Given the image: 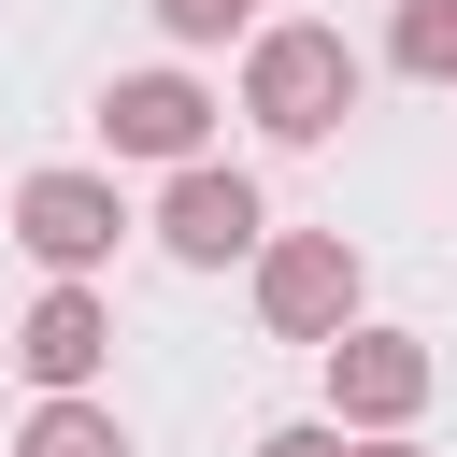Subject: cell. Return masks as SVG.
<instances>
[{
    "label": "cell",
    "mask_w": 457,
    "mask_h": 457,
    "mask_svg": "<svg viewBox=\"0 0 457 457\" xmlns=\"http://www.w3.org/2000/svg\"><path fill=\"white\" fill-rule=\"evenodd\" d=\"M357 43L343 29H314V14H286V29H257L243 43V114L271 129V143H328L343 114H357Z\"/></svg>",
    "instance_id": "cell-1"
},
{
    "label": "cell",
    "mask_w": 457,
    "mask_h": 457,
    "mask_svg": "<svg viewBox=\"0 0 457 457\" xmlns=\"http://www.w3.org/2000/svg\"><path fill=\"white\" fill-rule=\"evenodd\" d=\"M357 286H371V271H357L343 228H271V243H257V328H271V343H314V357H328V343L357 328Z\"/></svg>",
    "instance_id": "cell-2"
},
{
    "label": "cell",
    "mask_w": 457,
    "mask_h": 457,
    "mask_svg": "<svg viewBox=\"0 0 457 457\" xmlns=\"http://www.w3.org/2000/svg\"><path fill=\"white\" fill-rule=\"evenodd\" d=\"M271 243V200H257V171H228V157H186L171 186H157V257H186V271H228V257H257Z\"/></svg>",
    "instance_id": "cell-3"
},
{
    "label": "cell",
    "mask_w": 457,
    "mask_h": 457,
    "mask_svg": "<svg viewBox=\"0 0 457 457\" xmlns=\"http://www.w3.org/2000/svg\"><path fill=\"white\" fill-rule=\"evenodd\" d=\"M100 357H114V300H100L86 271H43V300L14 314V371H29L43 400H86Z\"/></svg>",
    "instance_id": "cell-4"
},
{
    "label": "cell",
    "mask_w": 457,
    "mask_h": 457,
    "mask_svg": "<svg viewBox=\"0 0 457 457\" xmlns=\"http://www.w3.org/2000/svg\"><path fill=\"white\" fill-rule=\"evenodd\" d=\"M428 371H443V357H428L414 328H371V314H357V328L328 343V414H343L357 443H371V428H414V414H428Z\"/></svg>",
    "instance_id": "cell-5"
},
{
    "label": "cell",
    "mask_w": 457,
    "mask_h": 457,
    "mask_svg": "<svg viewBox=\"0 0 457 457\" xmlns=\"http://www.w3.org/2000/svg\"><path fill=\"white\" fill-rule=\"evenodd\" d=\"M100 143L186 171V157H214V86H200V71H114V86H100Z\"/></svg>",
    "instance_id": "cell-6"
},
{
    "label": "cell",
    "mask_w": 457,
    "mask_h": 457,
    "mask_svg": "<svg viewBox=\"0 0 457 457\" xmlns=\"http://www.w3.org/2000/svg\"><path fill=\"white\" fill-rule=\"evenodd\" d=\"M114 228H129L114 171H29V186H14V243H29L43 271H100Z\"/></svg>",
    "instance_id": "cell-7"
},
{
    "label": "cell",
    "mask_w": 457,
    "mask_h": 457,
    "mask_svg": "<svg viewBox=\"0 0 457 457\" xmlns=\"http://www.w3.org/2000/svg\"><path fill=\"white\" fill-rule=\"evenodd\" d=\"M14 457H129V428H114V400H29Z\"/></svg>",
    "instance_id": "cell-8"
},
{
    "label": "cell",
    "mask_w": 457,
    "mask_h": 457,
    "mask_svg": "<svg viewBox=\"0 0 457 457\" xmlns=\"http://www.w3.org/2000/svg\"><path fill=\"white\" fill-rule=\"evenodd\" d=\"M386 71L457 86V0H400V14H386Z\"/></svg>",
    "instance_id": "cell-9"
},
{
    "label": "cell",
    "mask_w": 457,
    "mask_h": 457,
    "mask_svg": "<svg viewBox=\"0 0 457 457\" xmlns=\"http://www.w3.org/2000/svg\"><path fill=\"white\" fill-rule=\"evenodd\" d=\"M171 43H257V0H143Z\"/></svg>",
    "instance_id": "cell-10"
},
{
    "label": "cell",
    "mask_w": 457,
    "mask_h": 457,
    "mask_svg": "<svg viewBox=\"0 0 457 457\" xmlns=\"http://www.w3.org/2000/svg\"><path fill=\"white\" fill-rule=\"evenodd\" d=\"M257 457H357L343 414H300V428H257Z\"/></svg>",
    "instance_id": "cell-11"
},
{
    "label": "cell",
    "mask_w": 457,
    "mask_h": 457,
    "mask_svg": "<svg viewBox=\"0 0 457 457\" xmlns=\"http://www.w3.org/2000/svg\"><path fill=\"white\" fill-rule=\"evenodd\" d=\"M357 457H414V443H400V428H371V443H357Z\"/></svg>",
    "instance_id": "cell-12"
}]
</instances>
